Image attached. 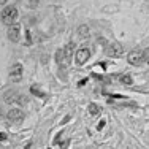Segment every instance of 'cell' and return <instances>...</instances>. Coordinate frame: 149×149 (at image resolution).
<instances>
[{
    "label": "cell",
    "instance_id": "cell-1",
    "mask_svg": "<svg viewBox=\"0 0 149 149\" xmlns=\"http://www.w3.org/2000/svg\"><path fill=\"white\" fill-rule=\"evenodd\" d=\"M17 15H19V11H17L16 6H6V8L0 13V19H2V22L5 24V26H11V24H15V21L17 19Z\"/></svg>",
    "mask_w": 149,
    "mask_h": 149
},
{
    "label": "cell",
    "instance_id": "cell-6",
    "mask_svg": "<svg viewBox=\"0 0 149 149\" xmlns=\"http://www.w3.org/2000/svg\"><path fill=\"white\" fill-rule=\"evenodd\" d=\"M19 35H21V26L19 24H11V26H8V38L13 43L19 41Z\"/></svg>",
    "mask_w": 149,
    "mask_h": 149
},
{
    "label": "cell",
    "instance_id": "cell-19",
    "mask_svg": "<svg viewBox=\"0 0 149 149\" xmlns=\"http://www.w3.org/2000/svg\"><path fill=\"white\" fill-rule=\"evenodd\" d=\"M3 3H6V0H0V5H3Z\"/></svg>",
    "mask_w": 149,
    "mask_h": 149
},
{
    "label": "cell",
    "instance_id": "cell-5",
    "mask_svg": "<svg viewBox=\"0 0 149 149\" xmlns=\"http://www.w3.org/2000/svg\"><path fill=\"white\" fill-rule=\"evenodd\" d=\"M127 60H129L130 65H140V63L143 62V51H140V49H133L132 52H129Z\"/></svg>",
    "mask_w": 149,
    "mask_h": 149
},
{
    "label": "cell",
    "instance_id": "cell-8",
    "mask_svg": "<svg viewBox=\"0 0 149 149\" xmlns=\"http://www.w3.org/2000/svg\"><path fill=\"white\" fill-rule=\"evenodd\" d=\"M10 78L13 81H19L22 78V65L21 63H15V65L10 68Z\"/></svg>",
    "mask_w": 149,
    "mask_h": 149
},
{
    "label": "cell",
    "instance_id": "cell-11",
    "mask_svg": "<svg viewBox=\"0 0 149 149\" xmlns=\"http://www.w3.org/2000/svg\"><path fill=\"white\" fill-rule=\"evenodd\" d=\"M87 109H89V113H91L92 116H98V114H100V111H102V109H100V106H97L95 103H91Z\"/></svg>",
    "mask_w": 149,
    "mask_h": 149
},
{
    "label": "cell",
    "instance_id": "cell-13",
    "mask_svg": "<svg viewBox=\"0 0 149 149\" xmlns=\"http://www.w3.org/2000/svg\"><path fill=\"white\" fill-rule=\"evenodd\" d=\"M143 62L149 65V48H146V49L143 51Z\"/></svg>",
    "mask_w": 149,
    "mask_h": 149
},
{
    "label": "cell",
    "instance_id": "cell-2",
    "mask_svg": "<svg viewBox=\"0 0 149 149\" xmlns=\"http://www.w3.org/2000/svg\"><path fill=\"white\" fill-rule=\"evenodd\" d=\"M105 52H106V56H109V57H122V54H124V48H122V45L118 43V41H113V43H109L108 46H106V49H105Z\"/></svg>",
    "mask_w": 149,
    "mask_h": 149
},
{
    "label": "cell",
    "instance_id": "cell-14",
    "mask_svg": "<svg viewBox=\"0 0 149 149\" xmlns=\"http://www.w3.org/2000/svg\"><path fill=\"white\" fill-rule=\"evenodd\" d=\"M87 33H89L87 26H81V27H79V35H83V37H84V35H87Z\"/></svg>",
    "mask_w": 149,
    "mask_h": 149
},
{
    "label": "cell",
    "instance_id": "cell-4",
    "mask_svg": "<svg viewBox=\"0 0 149 149\" xmlns=\"http://www.w3.org/2000/svg\"><path fill=\"white\" fill-rule=\"evenodd\" d=\"M5 100L8 102V103H17V105H24L27 102V97H24V95H19L16 94V92L10 91L5 94Z\"/></svg>",
    "mask_w": 149,
    "mask_h": 149
},
{
    "label": "cell",
    "instance_id": "cell-18",
    "mask_svg": "<svg viewBox=\"0 0 149 149\" xmlns=\"http://www.w3.org/2000/svg\"><path fill=\"white\" fill-rule=\"evenodd\" d=\"M86 83H87V78H86V79H81L79 83H78V86H84Z\"/></svg>",
    "mask_w": 149,
    "mask_h": 149
},
{
    "label": "cell",
    "instance_id": "cell-3",
    "mask_svg": "<svg viewBox=\"0 0 149 149\" xmlns=\"http://www.w3.org/2000/svg\"><path fill=\"white\" fill-rule=\"evenodd\" d=\"M91 57V49L89 48H79L74 54V60H76L78 65H84V63L89 60Z\"/></svg>",
    "mask_w": 149,
    "mask_h": 149
},
{
    "label": "cell",
    "instance_id": "cell-17",
    "mask_svg": "<svg viewBox=\"0 0 149 149\" xmlns=\"http://www.w3.org/2000/svg\"><path fill=\"white\" fill-rule=\"evenodd\" d=\"M5 140H6V133L0 132V141H5Z\"/></svg>",
    "mask_w": 149,
    "mask_h": 149
},
{
    "label": "cell",
    "instance_id": "cell-12",
    "mask_svg": "<svg viewBox=\"0 0 149 149\" xmlns=\"http://www.w3.org/2000/svg\"><path fill=\"white\" fill-rule=\"evenodd\" d=\"M30 92H32L33 95H38V97H45V94H43V92H41L40 89H38V87H35V86H32V87H30Z\"/></svg>",
    "mask_w": 149,
    "mask_h": 149
},
{
    "label": "cell",
    "instance_id": "cell-10",
    "mask_svg": "<svg viewBox=\"0 0 149 149\" xmlns=\"http://www.w3.org/2000/svg\"><path fill=\"white\" fill-rule=\"evenodd\" d=\"M119 81L122 84H127V86H132L133 84V78L130 76V74H122V76L119 78Z\"/></svg>",
    "mask_w": 149,
    "mask_h": 149
},
{
    "label": "cell",
    "instance_id": "cell-7",
    "mask_svg": "<svg viewBox=\"0 0 149 149\" xmlns=\"http://www.w3.org/2000/svg\"><path fill=\"white\" fill-rule=\"evenodd\" d=\"M6 119L10 120V122H21V120L24 119V114H22V111L21 109H16V108H13V109H10L8 111V114H6Z\"/></svg>",
    "mask_w": 149,
    "mask_h": 149
},
{
    "label": "cell",
    "instance_id": "cell-16",
    "mask_svg": "<svg viewBox=\"0 0 149 149\" xmlns=\"http://www.w3.org/2000/svg\"><path fill=\"white\" fill-rule=\"evenodd\" d=\"M105 124H106L105 120H100V124H98V125H97V129H98V130H102V129H103V127H105Z\"/></svg>",
    "mask_w": 149,
    "mask_h": 149
},
{
    "label": "cell",
    "instance_id": "cell-15",
    "mask_svg": "<svg viewBox=\"0 0 149 149\" xmlns=\"http://www.w3.org/2000/svg\"><path fill=\"white\" fill-rule=\"evenodd\" d=\"M26 45H32V37L29 30H26Z\"/></svg>",
    "mask_w": 149,
    "mask_h": 149
},
{
    "label": "cell",
    "instance_id": "cell-9",
    "mask_svg": "<svg viewBox=\"0 0 149 149\" xmlns=\"http://www.w3.org/2000/svg\"><path fill=\"white\" fill-rule=\"evenodd\" d=\"M73 49H74V43H68L62 49L63 51V63L62 65H67V63L70 62V59H72V56H73Z\"/></svg>",
    "mask_w": 149,
    "mask_h": 149
},
{
    "label": "cell",
    "instance_id": "cell-20",
    "mask_svg": "<svg viewBox=\"0 0 149 149\" xmlns=\"http://www.w3.org/2000/svg\"><path fill=\"white\" fill-rule=\"evenodd\" d=\"M0 116H2V106H0Z\"/></svg>",
    "mask_w": 149,
    "mask_h": 149
}]
</instances>
